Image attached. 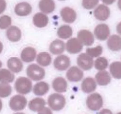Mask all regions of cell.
<instances>
[{"mask_svg": "<svg viewBox=\"0 0 121 114\" xmlns=\"http://www.w3.org/2000/svg\"><path fill=\"white\" fill-rule=\"evenodd\" d=\"M12 87L8 83H0V97L4 98L11 94Z\"/></svg>", "mask_w": 121, "mask_h": 114, "instance_id": "obj_33", "label": "cell"}, {"mask_svg": "<svg viewBox=\"0 0 121 114\" xmlns=\"http://www.w3.org/2000/svg\"><path fill=\"white\" fill-rule=\"evenodd\" d=\"M118 8H119V10H121V0H119V1H118Z\"/></svg>", "mask_w": 121, "mask_h": 114, "instance_id": "obj_42", "label": "cell"}, {"mask_svg": "<svg viewBox=\"0 0 121 114\" xmlns=\"http://www.w3.org/2000/svg\"><path fill=\"white\" fill-rule=\"evenodd\" d=\"M2 50H3V45L1 42H0V53L2 52Z\"/></svg>", "mask_w": 121, "mask_h": 114, "instance_id": "obj_41", "label": "cell"}, {"mask_svg": "<svg viewBox=\"0 0 121 114\" xmlns=\"http://www.w3.org/2000/svg\"><path fill=\"white\" fill-rule=\"evenodd\" d=\"M93 59L86 53H81L77 58V64L80 68L83 70H89L93 66Z\"/></svg>", "mask_w": 121, "mask_h": 114, "instance_id": "obj_6", "label": "cell"}, {"mask_svg": "<svg viewBox=\"0 0 121 114\" xmlns=\"http://www.w3.org/2000/svg\"><path fill=\"white\" fill-rule=\"evenodd\" d=\"M2 62H1V61H0V68H1V66H2Z\"/></svg>", "mask_w": 121, "mask_h": 114, "instance_id": "obj_45", "label": "cell"}, {"mask_svg": "<svg viewBox=\"0 0 121 114\" xmlns=\"http://www.w3.org/2000/svg\"><path fill=\"white\" fill-rule=\"evenodd\" d=\"M66 98L59 93H53L48 97V104L53 110L59 111L65 108L66 105Z\"/></svg>", "mask_w": 121, "mask_h": 114, "instance_id": "obj_1", "label": "cell"}, {"mask_svg": "<svg viewBox=\"0 0 121 114\" xmlns=\"http://www.w3.org/2000/svg\"><path fill=\"white\" fill-rule=\"evenodd\" d=\"M83 76V71L76 66H73L70 68L66 72V77L71 82L79 81L82 79Z\"/></svg>", "mask_w": 121, "mask_h": 114, "instance_id": "obj_9", "label": "cell"}, {"mask_svg": "<svg viewBox=\"0 0 121 114\" xmlns=\"http://www.w3.org/2000/svg\"><path fill=\"white\" fill-rule=\"evenodd\" d=\"M103 52V48L100 45H98L95 48L86 49V53L93 58H97L102 55Z\"/></svg>", "mask_w": 121, "mask_h": 114, "instance_id": "obj_32", "label": "cell"}, {"mask_svg": "<svg viewBox=\"0 0 121 114\" xmlns=\"http://www.w3.org/2000/svg\"><path fill=\"white\" fill-rule=\"evenodd\" d=\"M2 101H1V100L0 99V112H1V109H2Z\"/></svg>", "mask_w": 121, "mask_h": 114, "instance_id": "obj_43", "label": "cell"}, {"mask_svg": "<svg viewBox=\"0 0 121 114\" xmlns=\"http://www.w3.org/2000/svg\"><path fill=\"white\" fill-rule=\"evenodd\" d=\"M96 89V83L92 77H86L82 83V89L86 93H90Z\"/></svg>", "mask_w": 121, "mask_h": 114, "instance_id": "obj_19", "label": "cell"}, {"mask_svg": "<svg viewBox=\"0 0 121 114\" xmlns=\"http://www.w3.org/2000/svg\"><path fill=\"white\" fill-rule=\"evenodd\" d=\"M52 59L50 55L46 52H41L37 57V62L42 66H47L50 65Z\"/></svg>", "mask_w": 121, "mask_h": 114, "instance_id": "obj_28", "label": "cell"}, {"mask_svg": "<svg viewBox=\"0 0 121 114\" xmlns=\"http://www.w3.org/2000/svg\"><path fill=\"white\" fill-rule=\"evenodd\" d=\"M38 114H53V113L50 108H47V107H44L39 112Z\"/></svg>", "mask_w": 121, "mask_h": 114, "instance_id": "obj_36", "label": "cell"}, {"mask_svg": "<svg viewBox=\"0 0 121 114\" xmlns=\"http://www.w3.org/2000/svg\"><path fill=\"white\" fill-rule=\"evenodd\" d=\"M37 52L35 49L31 46L26 47L21 53V60L25 62H31L35 59Z\"/></svg>", "mask_w": 121, "mask_h": 114, "instance_id": "obj_15", "label": "cell"}, {"mask_svg": "<svg viewBox=\"0 0 121 114\" xmlns=\"http://www.w3.org/2000/svg\"><path fill=\"white\" fill-rule=\"evenodd\" d=\"M8 40L13 42L19 41L21 38V32L20 28L15 26H10L6 32Z\"/></svg>", "mask_w": 121, "mask_h": 114, "instance_id": "obj_18", "label": "cell"}, {"mask_svg": "<svg viewBox=\"0 0 121 114\" xmlns=\"http://www.w3.org/2000/svg\"><path fill=\"white\" fill-rule=\"evenodd\" d=\"M109 49L112 51L121 50V37L117 34H113L109 38L107 42Z\"/></svg>", "mask_w": 121, "mask_h": 114, "instance_id": "obj_20", "label": "cell"}, {"mask_svg": "<svg viewBox=\"0 0 121 114\" xmlns=\"http://www.w3.org/2000/svg\"><path fill=\"white\" fill-rule=\"evenodd\" d=\"M117 31L118 33H119L120 35H121V22L119 23L117 26Z\"/></svg>", "mask_w": 121, "mask_h": 114, "instance_id": "obj_39", "label": "cell"}, {"mask_svg": "<svg viewBox=\"0 0 121 114\" xmlns=\"http://www.w3.org/2000/svg\"><path fill=\"white\" fill-rule=\"evenodd\" d=\"M60 15L63 20L67 23H72L76 19V13L74 10L69 7H64L61 9Z\"/></svg>", "mask_w": 121, "mask_h": 114, "instance_id": "obj_13", "label": "cell"}, {"mask_svg": "<svg viewBox=\"0 0 121 114\" xmlns=\"http://www.w3.org/2000/svg\"><path fill=\"white\" fill-rule=\"evenodd\" d=\"M94 34L98 39L100 40H105L108 38L110 34V29L106 24H99L96 26Z\"/></svg>", "mask_w": 121, "mask_h": 114, "instance_id": "obj_11", "label": "cell"}, {"mask_svg": "<svg viewBox=\"0 0 121 114\" xmlns=\"http://www.w3.org/2000/svg\"><path fill=\"white\" fill-rule=\"evenodd\" d=\"M27 100L22 95H15L11 98L9 105L11 109L14 111L23 110L27 105Z\"/></svg>", "mask_w": 121, "mask_h": 114, "instance_id": "obj_5", "label": "cell"}, {"mask_svg": "<svg viewBox=\"0 0 121 114\" xmlns=\"http://www.w3.org/2000/svg\"><path fill=\"white\" fill-rule=\"evenodd\" d=\"M39 8L43 13L49 14L54 11L55 9V2L52 0H41L39 2Z\"/></svg>", "mask_w": 121, "mask_h": 114, "instance_id": "obj_24", "label": "cell"}, {"mask_svg": "<svg viewBox=\"0 0 121 114\" xmlns=\"http://www.w3.org/2000/svg\"><path fill=\"white\" fill-rule=\"evenodd\" d=\"M57 35L63 39H67L70 38L73 34L72 28L69 25H63L57 30Z\"/></svg>", "mask_w": 121, "mask_h": 114, "instance_id": "obj_27", "label": "cell"}, {"mask_svg": "<svg viewBox=\"0 0 121 114\" xmlns=\"http://www.w3.org/2000/svg\"><path fill=\"white\" fill-rule=\"evenodd\" d=\"M99 3L98 0H83L82 1V6L87 10L95 8Z\"/></svg>", "mask_w": 121, "mask_h": 114, "instance_id": "obj_35", "label": "cell"}, {"mask_svg": "<svg viewBox=\"0 0 121 114\" xmlns=\"http://www.w3.org/2000/svg\"><path fill=\"white\" fill-rule=\"evenodd\" d=\"M50 89L48 83L40 81L36 83L33 87V92L37 96H43Z\"/></svg>", "mask_w": 121, "mask_h": 114, "instance_id": "obj_26", "label": "cell"}, {"mask_svg": "<svg viewBox=\"0 0 121 114\" xmlns=\"http://www.w3.org/2000/svg\"><path fill=\"white\" fill-rule=\"evenodd\" d=\"M95 79L99 86H106L109 84L111 81V77L108 71H100L96 74Z\"/></svg>", "mask_w": 121, "mask_h": 114, "instance_id": "obj_23", "label": "cell"}, {"mask_svg": "<svg viewBox=\"0 0 121 114\" xmlns=\"http://www.w3.org/2000/svg\"><path fill=\"white\" fill-rule=\"evenodd\" d=\"M11 18L7 15H2L0 17V28L6 29L10 27L11 24Z\"/></svg>", "mask_w": 121, "mask_h": 114, "instance_id": "obj_34", "label": "cell"}, {"mask_svg": "<svg viewBox=\"0 0 121 114\" xmlns=\"http://www.w3.org/2000/svg\"><path fill=\"white\" fill-rule=\"evenodd\" d=\"M104 100L102 97L98 93H95L90 95L86 100L87 108L91 110H99L102 108Z\"/></svg>", "mask_w": 121, "mask_h": 114, "instance_id": "obj_4", "label": "cell"}, {"mask_svg": "<svg viewBox=\"0 0 121 114\" xmlns=\"http://www.w3.org/2000/svg\"><path fill=\"white\" fill-rule=\"evenodd\" d=\"M32 82L29 78L24 77H19L15 83V89L17 92L21 95H27L32 90Z\"/></svg>", "mask_w": 121, "mask_h": 114, "instance_id": "obj_3", "label": "cell"}, {"mask_svg": "<svg viewBox=\"0 0 121 114\" xmlns=\"http://www.w3.org/2000/svg\"><path fill=\"white\" fill-rule=\"evenodd\" d=\"M121 114V112H119V113H118V114Z\"/></svg>", "mask_w": 121, "mask_h": 114, "instance_id": "obj_46", "label": "cell"}, {"mask_svg": "<svg viewBox=\"0 0 121 114\" xmlns=\"http://www.w3.org/2000/svg\"><path fill=\"white\" fill-rule=\"evenodd\" d=\"M65 43L60 39H56L50 43L49 51L54 55H60L65 51Z\"/></svg>", "mask_w": 121, "mask_h": 114, "instance_id": "obj_16", "label": "cell"}, {"mask_svg": "<svg viewBox=\"0 0 121 114\" xmlns=\"http://www.w3.org/2000/svg\"><path fill=\"white\" fill-rule=\"evenodd\" d=\"M70 65V59L67 55L58 56L54 60V66L59 71H65Z\"/></svg>", "mask_w": 121, "mask_h": 114, "instance_id": "obj_10", "label": "cell"}, {"mask_svg": "<svg viewBox=\"0 0 121 114\" xmlns=\"http://www.w3.org/2000/svg\"><path fill=\"white\" fill-rule=\"evenodd\" d=\"M110 10L105 4H100L94 10V15L96 19L100 21H105L110 15Z\"/></svg>", "mask_w": 121, "mask_h": 114, "instance_id": "obj_12", "label": "cell"}, {"mask_svg": "<svg viewBox=\"0 0 121 114\" xmlns=\"http://www.w3.org/2000/svg\"><path fill=\"white\" fill-rule=\"evenodd\" d=\"M54 90L58 93L66 92L67 89V83L66 80L61 77L54 78L52 83Z\"/></svg>", "mask_w": 121, "mask_h": 114, "instance_id": "obj_22", "label": "cell"}, {"mask_svg": "<svg viewBox=\"0 0 121 114\" xmlns=\"http://www.w3.org/2000/svg\"><path fill=\"white\" fill-rule=\"evenodd\" d=\"M15 78L14 74L7 69L0 70V82L2 83H12Z\"/></svg>", "mask_w": 121, "mask_h": 114, "instance_id": "obj_29", "label": "cell"}, {"mask_svg": "<svg viewBox=\"0 0 121 114\" xmlns=\"http://www.w3.org/2000/svg\"><path fill=\"white\" fill-rule=\"evenodd\" d=\"M14 11L19 16H27L31 13L32 7L27 2H20L15 5Z\"/></svg>", "mask_w": 121, "mask_h": 114, "instance_id": "obj_14", "label": "cell"}, {"mask_svg": "<svg viewBox=\"0 0 121 114\" xmlns=\"http://www.w3.org/2000/svg\"><path fill=\"white\" fill-rule=\"evenodd\" d=\"M33 24L39 28L47 26L48 23V17L46 14L42 13H37L33 16Z\"/></svg>", "mask_w": 121, "mask_h": 114, "instance_id": "obj_21", "label": "cell"}, {"mask_svg": "<svg viewBox=\"0 0 121 114\" xmlns=\"http://www.w3.org/2000/svg\"><path fill=\"white\" fill-rule=\"evenodd\" d=\"M115 1H104L103 2L105 3V4H111L113 3Z\"/></svg>", "mask_w": 121, "mask_h": 114, "instance_id": "obj_40", "label": "cell"}, {"mask_svg": "<svg viewBox=\"0 0 121 114\" xmlns=\"http://www.w3.org/2000/svg\"><path fill=\"white\" fill-rule=\"evenodd\" d=\"M108 66V61L105 57H99L95 61V67L99 71H104Z\"/></svg>", "mask_w": 121, "mask_h": 114, "instance_id": "obj_31", "label": "cell"}, {"mask_svg": "<svg viewBox=\"0 0 121 114\" xmlns=\"http://www.w3.org/2000/svg\"><path fill=\"white\" fill-rule=\"evenodd\" d=\"M46 105V101L44 99L36 97L30 101L28 107L30 109L34 112H39Z\"/></svg>", "mask_w": 121, "mask_h": 114, "instance_id": "obj_25", "label": "cell"}, {"mask_svg": "<svg viewBox=\"0 0 121 114\" xmlns=\"http://www.w3.org/2000/svg\"><path fill=\"white\" fill-rule=\"evenodd\" d=\"M83 45L80 43L78 38H73L67 40L66 43V50L71 54H76L81 52Z\"/></svg>", "mask_w": 121, "mask_h": 114, "instance_id": "obj_8", "label": "cell"}, {"mask_svg": "<svg viewBox=\"0 0 121 114\" xmlns=\"http://www.w3.org/2000/svg\"><path fill=\"white\" fill-rule=\"evenodd\" d=\"M7 66L11 72L18 73L22 71L23 64L19 58L17 57H12L7 61Z\"/></svg>", "mask_w": 121, "mask_h": 114, "instance_id": "obj_17", "label": "cell"}, {"mask_svg": "<svg viewBox=\"0 0 121 114\" xmlns=\"http://www.w3.org/2000/svg\"><path fill=\"white\" fill-rule=\"evenodd\" d=\"M109 71L112 77L117 79H121V62H112L109 66Z\"/></svg>", "mask_w": 121, "mask_h": 114, "instance_id": "obj_30", "label": "cell"}, {"mask_svg": "<svg viewBox=\"0 0 121 114\" xmlns=\"http://www.w3.org/2000/svg\"><path fill=\"white\" fill-rule=\"evenodd\" d=\"M7 7V3L4 0H0V14L3 13Z\"/></svg>", "mask_w": 121, "mask_h": 114, "instance_id": "obj_37", "label": "cell"}, {"mask_svg": "<svg viewBox=\"0 0 121 114\" xmlns=\"http://www.w3.org/2000/svg\"><path fill=\"white\" fill-rule=\"evenodd\" d=\"M24 114V113H22V112H19V113H16V114Z\"/></svg>", "mask_w": 121, "mask_h": 114, "instance_id": "obj_44", "label": "cell"}, {"mask_svg": "<svg viewBox=\"0 0 121 114\" xmlns=\"http://www.w3.org/2000/svg\"><path fill=\"white\" fill-rule=\"evenodd\" d=\"M26 74L33 81H40L45 77L44 69L36 64H30L26 69Z\"/></svg>", "mask_w": 121, "mask_h": 114, "instance_id": "obj_2", "label": "cell"}, {"mask_svg": "<svg viewBox=\"0 0 121 114\" xmlns=\"http://www.w3.org/2000/svg\"><path fill=\"white\" fill-rule=\"evenodd\" d=\"M98 114H112V111L109 109H104L100 111Z\"/></svg>", "mask_w": 121, "mask_h": 114, "instance_id": "obj_38", "label": "cell"}, {"mask_svg": "<svg viewBox=\"0 0 121 114\" xmlns=\"http://www.w3.org/2000/svg\"><path fill=\"white\" fill-rule=\"evenodd\" d=\"M78 39L83 45L91 46L94 42L93 33L87 30H81L78 33Z\"/></svg>", "mask_w": 121, "mask_h": 114, "instance_id": "obj_7", "label": "cell"}]
</instances>
